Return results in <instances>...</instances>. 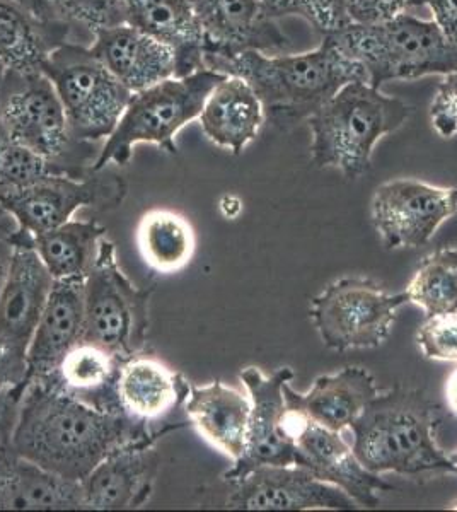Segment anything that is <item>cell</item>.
I'll return each mask as SVG.
<instances>
[{
  "instance_id": "obj_10",
  "label": "cell",
  "mask_w": 457,
  "mask_h": 512,
  "mask_svg": "<svg viewBox=\"0 0 457 512\" xmlns=\"http://www.w3.org/2000/svg\"><path fill=\"white\" fill-rule=\"evenodd\" d=\"M33 248V236L14 233V255L0 291V391L26 383V357L53 287Z\"/></svg>"
},
{
  "instance_id": "obj_8",
  "label": "cell",
  "mask_w": 457,
  "mask_h": 512,
  "mask_svg": "<svg viewBox=\"0 0 457 512\" xmlns=\"http://www.w3.org/2000/svg\"><path fill=\"white\" fill-rule=\"evenodd\" d=\"M151 294L152 289H140L128 279L118 265L113 241L105 236L84 279V340L105 347L120 361L142 354Z\"/></svg>"
},
{
  "instance_id": "obj_18",
  "label": "cell",
  "mask_w": 457,
  "mask_h": 512,
  "mask_svg": "<svg viewBox=\"0 0 457 512\" xmlns=\"http://www.w3.org/2000/svg\"><path fill=\"white\" fill-rule=\"evenodd\" d=\"M190 2L202 30L205 55L232 57L248 50L278 55L290 48V40L278 21L265 16L261 0Z\"/></svg>"
},
{
  "instance_id": "obj_32",
  "label": "cell",
  "mask_w": 457,
  "mask_h": 512,
  "mask_svg": "<svg viewBox=\"0 0 457 512\" xmlns=\"http://www.w3.org/2000/svg\"><path fill=\"white\" fill-rule=\"evenodd\" d=\"M48 16L67 31V43L91 47L99 31L123 23L120 0H47Z\"/></svg>"
},
{
  "instance_id": "obj_16",
  "label": "cell",
  "mask_w": 457,
  "mask_h": 512,
  "mask_svg": "<svg viewBox=\"0 0 457 512\" xmlns=\"http://www.w3.org/2000/svg\"><path fill=\"white\" fill-rule=\"evenodd\" d=\"M178 427L180 425H169L161 431L149 432L108 454L79 482L84 509L120 511L144 506L151 499L161 468L157 439Z\"/></svg>"
},
{
  "instance_id": "obj_40",
  "label": "cell",
  "mask_w": 457,
  "mask_h": 512,
  "mask_svg": "<svg viewBox=\"0 0 457 512\" xmlns=\"http://www.w3.org/2000/svg\"><path fill=\"white\" fill-rule=\"evenodd\" d=\"M16 231H9V229L0 227V291L4 287L9 268H11L12 255H14V233Z\"/></svg>"
},
{
  "instance_id": "obj_13",
  "label": "cell",
  "mask_w": 457,
  "mask_h": 512,
  "mask_svg": "<svg viewBox=\"0 0 457 512\" xmlns=\"http://www.w3.org/2000/svg\"><path fill=\"white\" fill-rule=\"evenodd\" d=\"M371 212L386 250L418 248L456 214L457 187H432L413 178L388 181L374 193Z\"/></svg>"
},
{
  "instance_id": "obj_1",
  "label": "cell",
  "mask_w": 457,
  "mask_h": 512,
  "mask_svg": "<svg viewBox=\"0 0 457 512\" xmlns=\"http://www.w3.org/2000/svg\"><path fill=\"white\" fill-rule=\"evenodd\" d=\"M149 432V425L35 381L24 390L9 446L58 477L81 482L108 454Z\"/></svg>"
},
{
  "instance_id": "obj_27",
  "label": "cell",
  "mask_w": 457,
  "mask_h": 512,
  "mask_svg": "<svg viewBox=\"0 0 457 512\" xmlns=\"http://www.w3.org/2000/svg\"><path fill=\"white\" fill-rule=\"evenodd\" d=\"M67 43L60 24L45 21L16 0H0V64L18 74H40L50 55Z\"/></svg>"
},
{
  "instance_id": "obj_15",
  "label": "cell",
  "mask_w": 457,
  "mask_h": 512,
  "mask_svg": "<svg viewBox=\"0 0 457 512\" xmlns=\"http://www.w3.org/2000/svg\"><path fill=\"white\" fill-rule=\"evenodd\" d=\"M284 425L296 444L297 466H304L321 482L340 487L357 506L377 507L382 492L394 490L391 483L360 465L342 432L330 431L290 407L285 410Z\"/></svg>"
},
{
  "instance_id": "obj_7",
  "label": "cell",
  "mask_w": 457,
  "mask_h": 512,
  "mask_svg": "<svg viewBox=\"0 0 457 512\" xmlns=\"http://www.w3.org/2000/svg\"><path fill=\"white\" fill-rule=\"evenodd\" d=\"M0 120L16 139L52 164L62 175L86 176L93 171L98 144L77 139L52 82L43 72L7 70L0 91Z\"/></svg>"
},
{
  "instance_id": "obj_30",
  "label": "cell",
  "mask_w": 457,
  "mask_h": 512,
  "mask_svg": "<svg viewBox=\"0 0 457 512\" xmlns=\"http://www.w3.org/2000/svg\"><path fill=\"white\" fill-rule=\"evenodd\" d=\"M106 227L96 221L65 222L33 236V248L53 280H84L94 265Z\"/></svg>"
},
{
  "instance_id": "obj_24",
  "label": "cell",
  "mask_w": 457,
  "mask_h": 512,
  "mask_svg": "<svg viewBox=\"0 0 457 512\" xmlns=\"http://www.w3.org/2000/svg\"><path fill=\"white\" fill-rule=\"evenodd\" d=\"M265 108L255 89L236 76H224L205 99L198 122L215 146L239 156L260 134Z\"/></svg>"
},
{
  "instance_id": "obj_20",
  "label": "cell",
  "mask_w": 457,
  "mask_h": 512,
  "mask_svg": "<svg viewBox=\"0 0 457 512\" xmlns=\"http://www.w3.org/2000/svg\"><path fill=\"white\" fill-rule=\"evenodd\" d=\"M191 384L173 367L152 355L123 361L115 381L120 414L139 424H156L185 403Z\"/></svg>"
},
{
  "instance_id": "obj_4",
  "label": "cell",
  "mask_w": 457,
  "mask_h": 512,
  "mask_svg": "<svg viewBox=\"0 0 457 512\" xmlns=\"http://www.w3.org/2000/svg\"><path fill=\"white\" fill-rule=\"evenodd\" d=\"M410 115L403 99L381 93L367 81L350 82L307 118L313 163L357 180L371 169L377 142L403 127Z\"/></svg>"
},
{
  "instance_id": "obj_35",
  "label": "cell",
  "mask_w": 457,
  "mask_h": 512,
  "mask_svg": "<svg viewBox=\"0 0 457 512\" xmlns=\"http://www.w3.org/2000/svg\"><path fill=\"white\" fill-rule=\"evenodd\" d=\"M417 342L430 361L457 362V313L427 316Z\"/></svg>"
},
{
  "instance_id": "obj_2",
  "label": "cell",
  "mask_w": 457,
  "mask_h": 512,
  "mask_svg": "<svg viewBox=\"0 0 457 512\" xmlns=\"http://www.w3.org/2000/svg\"><path fill=\"white\" fill-rule=\"evenodd\" d=\"M203 67L248 82L265 115L280 128L307 122L343 86L367 81L364 69L328 38H321L318 48L304 53L270 55L248 50L232 57L205 55Z\"/></svg>"
},
{
  "instance_id": "obj_29",
  "label": "cell",
  "mask_w": 457,
  "mask_h": 512,
  "mask_svg": "<svg viewBox=\"0 0 457 512\" xmlns=\"http://www.w3.org/2000/svg\"><path fill=\"white\" fill-rule=\"evenodd\" d=\"M135 239L144 262L162 275L185 270L197 250L195 229L176 210H149L139 221Z\"/></svg>"
},
{
  "instance_id": "obj_33",
  "label": "cell",
  "mask_w": 457,
  "mask_h": 512,
  "mask_svg": "<svg viewBox=\"0 0 457 512\" xmlns=\"http://www.w3.org/2000/svg\"><path fill=\"white\" fill-rule=\"evenodd\" d=\"M53 175L62 173L21 144L0 120V195L16 192Z\"/></svg>"
},
{
  "instance_id": "obj_21",
  "label": "cell",
  "mask_w": 457,
  "mask_h": 512,
  "mask_svg": "<svg viewBox=\"0 0 457 512\" xmlns=\"http://www.w3.org/2000/svg\"><path fill=\"white\" fill-rule=\"evenodd\" d=\"M91 50L132 94L178 76L173 50L130 24L99 31Z\"/></svg>"
},
{
  "instance_id": "obj_37",
  "label": "cell",
  "mask_w": 457,
  "mask_h": 512,
  "mask_svg": "<svg viewBox=\"0 0 457 512\" xmlns=\"http://www.w3.org/2000/svg\"><path fill=\"white\" fill-rule=\"evenodd\" d=\"M430 120L440 137L451 139L457 134V70L440 82L430 105Z\"/></svg>"
},
{
  "instance_id": "obj_3",
  "label": "cell",
  "mask_w": 457,
  "mask_h": 512,
  "mask_svg": "<svg viewBox=\"0 0 457 512\" xmlns=\"http://www.w3.org/2000/svg\"><path fill=\"white\" fill-rule=\"evenodd\" d=\"M439 422L437 407L423 391L398 384L379 393L353 422V454L376 475H457V466L437 444Z\"/></svg>"
},
{
  "instance_id": "obj_14",
  "label": "cell",
  "mask_w": 457,
  "mask_h": 512,
  "mask_svg": "<svg viewBox=\"0 0 457 512\" xmlns=\"http://www.w3.org/2000/svg\"><path fill=\"white\" fill-rule=\"evenodd\" d=\"M251 400L246 444L239 460L234 461L224 480L229 485L238 482L258 466L297 465L299 456L294 441L285 431L284 384L294 379L290 367H282L272 376L261 373L258 367H246L239 374Z\"/></svg>"
},
{
  "instance_id": "obj_6",
  "label": "cell",
  "mask_w": 457,
  "mask_h": 512,
  "mask_svg": "<svg viewBox=\"0 0 457 512\" xmlns=\"http://www.w3.org/2000/svg\"><path fill=\"white\" fill-rule=\"evenodd\" d=\"M222 77L202 69L132 94L113 134L101 146L93 171H105L111 163L125 166L139 144H154L173 156L178 154L176 135L198 120L205 99Z\"/></svg>"
},
{
  "instance_id": "obj_46",
  "label": "cell",
  "mask_w": 457,
  "mask_h": 512,
  "mask_svg": "<svg viewBox=\"0 0 457 512\" xmlns=\"http://www.w3.org/2000/svg\"><path fill=\"white\" fill-rule=\"evenodd\" d=\"M449 458H451L452 463L457 466V449L454 453L449 454Z\"/></svg>"
},
{
  "instance_id": "obj_5",
  "label": "cell",
  "mask_w": 457,
  "mask_h": 512,
  "mask_svg": "<svg viewBox=\"0 0 457 512\" xmlns=\"http://www.w3.org/2000/svg\"><path fill=\"white\" fill-rule=\"evenodd\" d=\"M323 38L357 62L377 89L386 82L447 76L457 70L456 45L447 41L432 19L410 12L384 23H348Z\"/></svg>"
},
{
  "instance_id": "obj_39",
  "label": "cell",
  "mask_w": 457,
  "mask_h": 512,
  "mask_svg": "<svg viewBox=\"0 0 457 512\" xmlns=\"http://www.w3.org/2000/svg\"><path fill=\"white\" fill-rule=\"evenodd\" d=\"M28 384L0 391V449L11 441L12 429L18 419L19 403Z\"/></svg>"
},
{
  "instance_id": "obj_26",
  "label": "cell",
  "mask_w": 457,
  "mask_h": 512,
  "mask_svg": "<svg viewBox=\"0 0 457 512\" xmlns=\"http://www.w3.org/2000/svg\"><path fill=\"white\" fill-rule=\"evenodd\" d=\"M185 408L205 441L232 461L241 458L251 415L249 395L217 379L205 386H190Z\"/></svg>"
},
{
  "instance_id": "obj_36",
  "label": "cell",
  "mask_w": 457,
  "mask_h": 512,
  "mask_svg": "<svg viewBox=\"0 0 457 512\" xmlns=\"http://www.w3.org/2000/svg\"><path fill=\"white\" fill-rule=\"evenodd\" d=\"M350 23L377 24L417 7V0H342Z\"/></svg>"
},
{
  "instance_id": "obj_12",
  "label": "cell",
  "mask_w": 457,
  "mask_h": 512,
  "mask_svg": "<svg viewBox=\"0 0 457 512\" xmlns=\"http://www.w3.org/2000/svg\"><path fill=\"white\" fill-rule=\"evenodd\" d=\"M53 175L16 192L0 195V207L18 224L19 231L38 236L72 221L77 210L113 209L122 204L127 185L120 176Z\"/></svg>"
},
{
  "instance_id": "obj_11",
  "label": "cell",
  "mask_w": 457,
  "mask_h": 512,
  "mask_svg": "<svg viewBox=\"0 0 457 512\" xmlns=\"http://www.w3.org/2000/svg\"><path fill=\"white\" fill-rule=\"evenodd\" d=\"M410 303L408 292L389 294L372 280H335L311 303V318L328 349H376L388 340L396 311Z\"/></svg>"
},
{
  "instance_id": "obj_19",
  "label": "cell",
  "mask_w": 457,
  "mask_h": 512,
  "mask_svg": "<svg viewBox=\"0 0 457 512\" xmlns=\"http://www.w3.org/2000/svg\"><path fill=\"white\" fill-rule=\"evenodd\" d=\"M84 332V280H55L29 344L26 383L52 378Z\"/></svg>"
},
{
  "instance_id": "obj_31",
  "label": "cell",
  "mask_w": 457,
  "mask_h": 512,
  "mask_svg": "<svg viewBox=\"0 0 457 512\" xmlns=\"http://www.w3.org/2000/svg\"><path fill=\"white\" fill-rule=\"evenodd\" d=\"M406 292L427 316L457 313V248L425 256Z\"/></svg>"
},
{
  "instance_id": "obj_23",
  "label": "cell",
  "mask_w": 457,
  "mask_h": 512,
  "mask_svg": "<svg viewBox=\"0 0 457 512\" xmlns=\"http://www.w3.org/2000/svg\"><path fill=\"white\" fill-rule=\"evenodd\" d=\"M123 23L156 38L176 55L178 76L203 67L205 41L190 0H120Z\"/></svg>"
},
{
  "instance_id": "obj_17",
  "label": "cell",
  "mask_w": 457,
  "mask_h": 512,
  "mask_svg": "<svg viewBox=\"0 0 457 512\" xmlns=\"http://www.w3.org/2000/svg\"><path fill=\"white\" fill-rule=\"evenodd\" d=\"M229 487L226 507L238 511H350L357 507L340 487L321 482L304 466H258Z\"/></svg>"
},
{
  "instance_id": "obj_34",
  "label": "cell",
  "mask_w": 457,
  "mask_h": 512,
  "mask_svg": "<svg viewBox=\"0 0 457 512\" xmlns=\"http://www.w3.org/2000/svg\"><path fill=\"white\" fill-rule=\"evenodd\" d=\"M261 7L265 16L273 21L289 16L304 19L321 38L350 23L342 0H261Z\"/></svg>"
},
{
  "instance_id": "obj_25",
  "label": "cell",
  "mask_w": 457,
  "mask_h": 512,
  "mask_svg": "<svg viewBox=\"0 0 457 512\" xmlns=\"http://www.w3.org/2000/svg\"><path fill=\"white\" fill-rule=\"evenodd\" d=\"M84 509L81 485L26 460L7 444L0 449V511Z\"/></svg>"
},
{
  "instance_id": "obj_28",
  "label": "cell",
  "mask_w": 457,
  "mask_h": 512,
  "mask_svg": "<svg viewBox=\"0 0 457 512\" xmlns=\"http://www.w3.org/2000/svg\"><path fill=\"white\" fill-rule=\"evenodd\" d=\"M122 362L105 347L82 340L65 355L52 378L40 383L52 384L94 407L120 414L116 405L115 381Z\"/></svg>"
},
{
  "instance_id": "obj_9",
  "label": "cell",
  "mask_w": 457,
  "mask_h": 512,
  "mask_svg": "<svg viewBox=\"0 0 457 512\" xmlns=\"http://www.w3.org/2000/svg\"><path fill=\"white\" fill-rule=\"evenodd\" d=\"M43 74L52 82L77 139L99 144L113 134L132 93L91 47L62 43L53 50Z\"/></svg>"
},
{
  "instance_id": "obj_22",
  "label": "cell",
  "mask_w": 457,
  "mask_h": 512,
  "mask_svg": "<svg viewBox=\"0 0 457 512\" xmlns=\"http://www.w3.org/2000/svg\"><path fill=\"white\" fill-rule=\"evenodd\" d=\"M377 395L376 379L362 367H345L340 373L319 376L307 393L292 390L290 381L284 384L287 407L335 432L350 429Z\"/></svg>"
},
{
  "instance_id": "obj_45",
  "label": "cell",
  "mask_w": 457,
  "mask_h": 512,
  "mask_svg": "<svg viewBox=\"0 0 457 512\" xmlns=\"http://www.w3.org/2000/svg\"><path fill=\"white\" fill-rule=\"evenodd\" d=\"M7 70L4 65L0 64V91H2V86H4V79H6Z\"/></svg>"
},
{
  "instance_id": "obj_43",
  "label": "cell",
  "mask_w": 457,
  "mask_h": 512,
  "mask_svg": "<svg viewBox=\"0 0 457 512\" xmlns=\"http://www.w3.org/2000/svg\"><path fill=\"white\" fill-rule=\"evenodd\" d=\"M16 2H19L21 6L29 9L33 14H36L38 18L50 21V16H48L47 0H16Z\"/></svg>"
},
{
  "instance_id": "obj_41",
  "label": "cell",
  "mask_w": 457,
  "mask_h": 512,
  "mask_svg": "<svg viewBox=\"0 0 457 512\" xmlns=\"http://www.w3.org/2000/svg\"><path fill=\"white\" fill-rule=\"evenodd\" d=\"M220 210H222V214L227 219H236L241 214V210H243V204H241V200L238 197L226 195V197L220 200Z\"/></svg>"
},
{
  "instance_id": "obj_44",
  "label": "cell",
  "mask_w": 457,
  "mask_h": 512,
  "mask_svg": "<svg viewBox=\"0 0 457 512\" xmlns=\"http://www.w3.org/2000/svg\"><path fill=\"white\" fill-rule=\"evenodd\" d=\"M0 227L9 229V231H16L18 229V224L14 222V219L2 207H0Z\"/></svg>"
},
{
  "instance_id": "obj_42",
  "label": "cell",
  "mask_w": 457,
  "mask_h": 512,
  "mask_svg": "<svg viewBox=\"0 0 457 512\" xmlns=\"http://www.w3.org/2000/svg\"><path fill=\"white\" fill-rule=\"evenodd\" d=\"M446 400L447 405L452 410V414L457 415V369H454L449 379H447Z\"/></svg>"
},
{
  "instance_id": "obj_38",
  "label": "cell",
  "mask_w": 457,
  "mask_h": 512,
  "mask_svg": "<svg viewBox=\"0 0 457 512\" xmlns=\"http://www.w3.org/2000/svg\"><path fill=\"white\" fill-rule=\"evenodd\" d=\"M417 7H427L442 35L457 47V0H417Z\"/></svg>"
}]
</instances>
